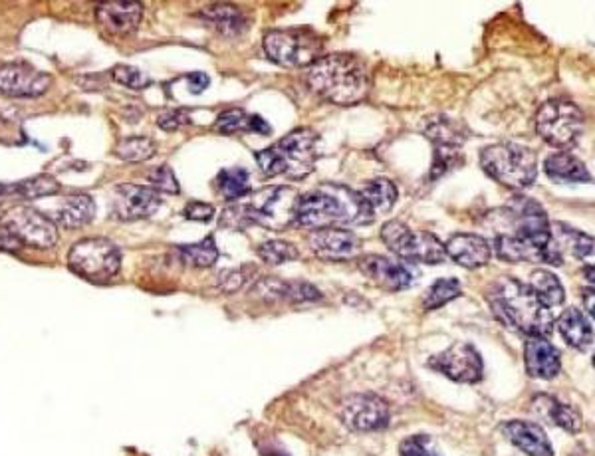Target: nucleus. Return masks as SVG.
Wrapping results in <instances>:
<instances>
[{
    "label": "nucleus",
    "instance_id": "f257e3e1",
    "mask_svg": "<svg viewBox=\"0 0 595 456\" xmlns=\"http://www.w3.org/2000/svg\"><path fill=\"white\" fill-rule=\"evenodd\" d=\"M512 232L498 234L492 250L506 262H542L562 266L564 256L552 238V227L544 207L524 195L514 197L506 207Z\"/></svg>",
    "mask_w": 595,
    "mask_h": 456
},
{
    "label": "nucleus",
    "instance_id": "f03ea898",
    "mask_svg": "<svg viewBox=\"0 0 595 456\" xmlns=\"http://www.w3.org/2000/svg\"><path fill=\"white\" fill-rule=\"evenodd\" d=\"M496 320L506 328L530 336L546 338L554 330L552 310L546 308L532 288L516 278L496 280L486 294Z\"/></svg>",
    "mask_w": 595,
    "mask_h": 456
},
{
    "label": "nucleus",
    "instance_id": "7ed1b4c3",
    "mask_svg": "<svg viewBox=\"0 0 595 456\" xmlns=\"http://www.w3.org/2000/svg\"><path fill=\"white\" fill-rule=\"evenodd\" d=\"M308 86L332 104L356 106L369 96L371 76L367 64L354 54H326L310 66Z\"/></svg>",
    "mask_w": 595,
    "mask_h": 456
},
{
    "label": "nucleus",
    "instance_id": "20e7f679",
    "mask_svg": "<svg viewBox=\"0 0 595 456\" xmlns=\"http://www.w3.org/2000/svg\"><path fill=\"white\" fill-rule=\"evenodd\" d=\"M373 215L357 191L340 185H326L298 197L294 225L302 228H330L344 223H367Z\"/></svg>",
    "mask_w": 595,
    "mask_h": 456
},
{
    "label": "nucleus",
    "instance_id": "39448f33",
    "mask_svg": "<svg viewBox=\"0 0 595 456\" xmlns=\"http://www.w3.org/2000/svg\"><path fill=\"white\" fill-rule=\"evenodd\" d=\"M300 193L290 187H266L252 191L240 199L238 205H231L223 217L221 227L246 228L260 225L272 230H284L294 225V211Z\"/></svg>",
    "mask_w": 595,
    "mask_h": 456
},
{
    "label": "nucleus",
    "instance_id": "423d86ee",
    "mask_svg": "<svg viewBox=\"0 0 595 456\" xmlns=\"http://www.w3.org/2000/svg\"><path fill=\"white\" fill-rule=\"evenodd\" d=\"M318 133L310 127H296L278 143L256 153L258 167L268 177L286 175L288 179H304L316 167Z\"/></svg>",
    "mask_w": 595,
    "mask_h": 456
},
{
    "label": "nucleus",
    "instance_id": "0eeeda50",
    "mask_svg": "<svg viewBox=\"0 0 595 456\" xmlns=\"http://www.w3.org/2000/svg\"><path fill=\"white\" fill-rule=\"evenodd\" d=\"M480 167L496 183L512 191H524L538 177V155L520 143H494L480 151Z\"/></svg>",
    "mask_w": 595,
    "mask_h": 456
},
{
    "label": "nucleus",
    "instance_id": "6e6552de",
    "mask_svg": "<svg viewBox=\"0 0 595 456\" xmlns=\"http://www.w3.org/2000/svg\"><path fill=\"white\" fill-rule=\"evenodd\" d=\"M586 127L584 112L566 98H552L536 112L538 135L556 149H568L578 143Z\"/></svg>",
    "mask_w": 595,
    "mask_h": 456
},
{
    "label": "nucleus",
    "instance_id": "1a4fd4ad",
    "mask_svg": "<svg viewBox=\"0 0 595 456\" xmlns=\"http://www.w3.org/2000/svg\"><path fill=\"white\" fill-rule=\"evenodd\" d=\"M68 266L90 282L106 284L118 274L121 254L108 238H84L70 248Z\"/></svg>",
    "mask_w": 595,
    "mask_h": 456
},
{
    "label": "nucleus",
    "instance_id": "9d476101",
    "mask_svg": "<svg viewBox=\"0 0 595 456\" xmlns=\"http://www.w3.org/2000/svg\"><path fill=\"white\" fill-rule=\"evenodd\" d=\"M381 238L385 246L399 258L423 264H441L445 254V244L427 230H411L401 221H389L381 227Z\"/></svg>",
    "mask_w": 595,
    "mask_h": 456
},
{
    "label": "nucleus",
    "instance_id": "9b49d317",
    "mask_svg": "<svg viewBox=\"0 0 595 456\" xmlns=\"http://www.w3.org/2000/svg\"><path fill=\"white\" fill-rule=\"evenodd\" d=\"M322 40L306 30H272L264 36L266 56L284 68L312 66L320 58Z\"/></svg>",
    "mask_w": 595,
    "mask_h": 456
},
{
    "label": "nucleus",
    "instance_id": "f8f14e48",
    "mask_svg": "<svg viewBox=\"0 0 595 456\" xmlns=\"http://www.w3.org/2000/svg\"><path fill=\"white\" fill-rule=\"evenodd\" d=\"M389 417V405L373 393L352 395L340 409L342 423L356 433L381 431L389 425Z\"/></svg>",
    "mask_w": 595,
    "mask_h": 456
},
{
    "label": "nucleus",
    "instance_id": "ddd939ff",
    "mask_svg": "<svg viewBox=\"0 0 595 456\" xmlns=\"http://www.w3.org/2000/svg\"><path fill=\"white\" fill-rule=\"evenodd\" d=\"M429 365L457 383H478L484 373V363L475 345L455 343L447 351L429 359Z\"/></svg>",
    "mask_w": 595,
    "mask_h": 456
},
{
    "label": "nucleus",
    "instance_id": "4468645a",
    "mask_svg": "<svg viewBox=\"0 0 595 456\" xmlns=\"http://www.w3.org/2000/svg\"><path fill=\"white\" fill-rule=\"evenodd\" d=\"M161 207L157 191L141 185L121 183L114 187L112 213L119 221H143L155 215Z\"/></svg>",
    "mask_w": 595,
    "mask_h": 456
},
{
    "label": "nucleus",
    "instance_id": "2eb2a0df",
    "mask_svg": "<svg viewBox=\"0 0 595 456\" xmlns=\"http://www.w3.org/2000/svg\"><path fill=\"white\" fill-rule=\"evenodd\" d=\"M6 225L14 230V234L20 238L22 244H30L34 248H52L58 242V228L56 225L42 215L40 211L32 209V207H20L14 209L8 219Z\"/></svg>",
    "mask_w": 595,
    "mask_h": 456
},
{
    "label": "nucleus",
    "instance_id": "dca6fc26",
    "mask_svg": "<svg viewBox=\"0 0 595 456\" xmlns=\"http://www.w3.org/2000/svg\"><path fill=\"white\" fill-rule=\"evenodd\" d=\"M50 86V76L28 64H6L0 68V94L8 98H38Z\"/></svg>",
    "mask_w": 595,
    "mask_h": 456
},
{
    "label": "nucleus",
    "instance_id": "f3484780",
    "mask_svg": "<svg viewBox=\"0 0 595 456\" xmlns=\"http://www.w3.org/2000/svg\"><path fill=\"white\" fill-rule=\"evenodd\" d=\"M308 244L312 252L322 260H350L356 258L361 242L356 234L348 228L330 227L314 230L308 236Z\"/></svg>",
    "mask_w": 595,
    "mask_h": 456
},
{
    "label": "nucleus",
    "instance_id": "a211bd4d",
    "mask_svg": "<svg viewBox=\"0 0 595 456\" xmlns=\"http://www.w3.org/2000/svg\"><path fill=\"white\" fill-rule=\"evenodd\" d=\"M359 270L363 272V276H367L371 282H375L379 288L385 290H405L411 286L413 282V272L387 256H379V254H367L359 258Z\"/></svg>",
    "mask_w": 595,
    "mask_h": 456
},
{
    "label": "nucleus",
    "instance_id": "6ab92c4d",
    "mask_svg": "<svg viewBox=\"0 0 595 456\" xmlns=\"http://www.w3.org/2000/svg\"><path fill=\"white\" fill-rule=\"evenodd\" d=\"M445 254L455 264L475 270V268L486 266L492 260L494 250H492V244L484 236L463 232V234H455L447 240Z\"/></svg>",
    "mask_w": 595,
    "mask_h": 456
},
{
    "label": "nucleus",
    "instance_id": "aec40b11",
    "mask_svg": "<svg viewBox=\"0 0 595 456\" xmlns=\"http://www.w3.org/2000/svg\"><path fill=\"white\" fill-rule=\"evenodd\" d=\"M96 18L108 34L129 36L133 34L143 18V6L139 2H102L96 6Z\"/></svg>",
    "mask_w": 595,
    "mask_h": 456
},
{
    "label": "nucleus",
    "instance_id": "412c9836",
    "mask_svg": "<svg viewBox=\"0 0 595 456\" xmlns=\"http://www.w3.org/2000/svg\"><path fill=\"white\" fill-rule=\"evenodd\" d=\"M524 363L530 377L554 379L562 369L560 351L548 338L530 336L524 342Z\"/></svg>",
    "mask_w": 595,
    "mask_h": 456
},
{
    "label": "nucleus",
    "instance_id": "4be33fe9",
    "mask_svg": "<svg viewBox=\"0 0 595 456\" xmlns=\"http://www.w3.org/2000/svg\"><path fill=\"white\" fill-rule=\"evenodd\" d=\"M504 437L528 456H554L552 443L544 429L532 421H508L502 425Z\"/></svg>",
    "mask_w": 595,
    "mask_h": 456
},
{
    "label": "nucleus",
    "instance_id": "5701e85b",
    "mask_svg": "<svg viewBox=\"0 0 595 456\" xmlns=\"http://www.w3.org/2000/svg\"><path fill=\"white\" fill-rule=\"evenodd\" d=\"M54 225L66 228H80L96 217V203L90 195H66L46 215Z\"/></svg>",
    "mask_w": 595,
    "mask_h": 456
},
{
    "label": "nucleus",
    "instance_id": "b1692460",
    "mask_svg": "<svg viewBox=\"0 0 595 456\" xmlns=\"http://www.w3.org/2000/svg\"><path fill=\"white\" fill-rule=\"evenodd\" d=\"M532 409L544 417L548 423L568 431V433H580L584 427L582 415L576 407L566 405L550 395H536L532 401Z\"/></svg>",
    "mask_w": 595,
    "mask_h": 456
},
{
    "label": "nucleus",
    "instance_id": "393cba45",
    "mask_svg": "<svg viewBox=\"0 0 595 456\" xmlns=\"http://www.w3.org/2000/svg\"><path fill=\"white\" fill-rule=\"evenodd\" d=\"M544 171L556 183H592V173L584 161L568 151L550 155L544 161Z\"/></svg>",
    "mask_w": 595,
    "mask_h": 456
},
{
    "label": "nucleus",
    "instance_id": "a878e982",
    "mask_svg": "<svg viewBox=\"0 0 595 456\" xmlns=\"http://www.w3.org/2000/svg\"><path fill=\"white\" fill-rule=\"evenodd\" d=\"M558 332L568 345L580 351H588L594 345L592 322L578 308H568L562 312L558 318Z\"/></svg>",
    "mask_w": 595,
    "mask_h": 456
},
{
    "label": "nucleus",
    "instance_id": "bb28decb",
    "mask_svg": "<svg viewBox=\"0 0 595 456\" xmlns=\"http://www.w3.org/2000/svg\"><path fill=\"white\" fill-rule=\"evenodd\" d=\"M201 20L213 26L219 34L238 36L248 28V18L233 4H211L199 12Z\"/></svg>",
    "mask_w": 595,
    "mask_h": 456
},
{
    "label": "nucleus",
    "instance_id": "cd10ccee",
    "mask_svg": "<svg viewBox=\"0 0 595 456\" xmlns=\"http://www.w3.org/2000/svg\"><path fill=\"white\" fill-rule=\"evenodd\" d=\"M357 193L373 217L375 213H389L399 199V191L395 183L385 177H375L367 181V185Z\"/></svg>",
    "mask_w": 595,
    "mask_h": 456
},
{
    "label": "nucleus",
    "instance_id": "c85d7f7f",
    "mask_svg": "<svg viewBox=\"0 0 595 456\" xmlns=\"http://www.w3.org/2000/svg\"><path fill=\"white\" fill-rule=\"evenodd\" d=\"M528 286L532 288V292L540 298V302L546 306V308H554V306H560L564 304L566 300V292H564V286L560 282V278L550 272V270H534L530 274V280H528Z\"/></svg>",
    "mask_w": 595,
    "mask_h": 456
},
{
    "label": "nucleus",
    "instance_id": "c756f323",
    "mask_svg": "<svg viewBox=\"0 0 595 456\" xmlns=\"http://www.w3.org/2000/svg\"><path fill=\"white\" fill-rule=\"evenodd\" d=\"M552 238L560 248L562 256L566 250H570L580 260H586L594 254V238L576 228L566 227L564 223L556 225V230H552Z\"/></svg>",
    "mask_w": 595,
    "mask_h": 456
},
{
    "label": "nucleus",
    "instance_id": "7c9ffc66",
    "mask_svg": "<svg viewBox=\"0 0 595 456\" xmlns=\"http://www.w3.org/2000/svg\"><path fill=\"white\" fill-rule=\"evenodd\" d=\"M177 252L185 264L195 268H211L219 260V248L213 236H207L197 244H183L177 248Z\"/></svg>",
    "mask_w": 595,
    "mask_h": 456
},
{
    "label": "nucleus",
    "instance_id": "2f4dec72",
    "mask_svg": "<svg viewBox=\"0 0 595 456\" xmlns=\"http://www.w3.org/2000/svg\"><path fill=\"white\" fill-rule=\"evenodd\" d=\"M217 187L227 201H240L252 193L248 171L242 167H231L221 171L217 177Z\"/></svg>",
    "mask_w": 595,
    "mask_h": 456
},
{
    "label": "nucleus",
    "instance_id": "473e14b6",
    "mask_svg": "<svg viewBox=\"0 0 595 456\" xmlns=\"http://www.w3.org/2000/svg\"><path fill=\"white\" fill-rule=\"evenodd\" d=\"M461 294H463V286L457 278H441L423 296V306H425V310H437V308L457 300Z\"/></svg>",
    "mask_w": 595,
    "mask_h": 456
},
{
    "label": "nucleus",
    "instance_id": "72a5a7b5",
    "mask_svg": "<svg viewBox=\"0 0 595 456\" xmlns=\"http://www.w3.org/2000/svg\"><path fill=\"white\" fill-rule=\"evenodd\" d=\"M155 143L147 137H127L116 147V155L125 163H143L155 155Z\"/></svg>",
    "mask_w": 595,
    "mask_h": 456
},
{
    "label": "nucleus",
    "instance_id": "f704fd0d",
    "mask_svg": "<svg viewBox=\"0 0 595 456\" xmlns=\"http://www.w3.org/2000/svg\"><path fill=\"white\" fill-rule=\"evenodd\" d=\"M258 256L272 266L292 262L298 258V248L286 240H266L258 246Z\"/></svg>",
    "mask_w": 595,
    "mask_h": 456
},
{
    "label": "nucleus",
    "instance_id": "c9c22d12",
    "mask_svg": "<svg viewBox=\"0 0 595 456\" xmlns=\"http://www.w3.org/2000/svg\"><path fill=\"white\" fill-rule=\"evenodd\" d=\"M147 181L151 183L153 191L167 193V195H179V183L169 165H159L147 173Z\"/></svg>",
    "mask_w": 595,
    "mask_h": 456
},
{
    "label": "nucleus",
    "instance_id": "e433bc0d",
    "mask_svg": "<svg viewBox=\"0 0 595 456\" xmlns=\"http://www.w3.org/2000/svg\"><path fill=\"white\" fill-rule=\"evenodd\" d=\"M250 117L252 115L242 112V110H229L217 117L215 129L223 135H233L238 131H250Z\"/></svg>",
    "mask_w": 595,
    "mask_h": 456
},
{
    "label": "nucleus",
    "instance_id": "4c0bfd02",
    "mask_svg": "<svg viewBox=\"0 0 595 456\" xmlns=\"http://www.w3.org/2000/svg\"><path fill=\"white\" fill-rule=\"evenodd\" d=\"M399 456H441L429 435H413L399 447Z\"/></svg>",
    "mask_w": 595,
    "mask_h": 456
},
{
    "label": "nucleus",
    "instance_id": "58836bf2",
    "mask_svg": "<svg viewBox=\"0 0 595 456\" xmlns=\"http://www.w3.org/2000/svg\"><path fill=\"white\" fill-rule=\"evenodd\" d=\"M112 78L121 86H127L131 90H143L151 84V80L139 68L125 66V64H119L112 70Z\"/></svg>",
    "mask_w": 595,
    "mask_h": 456
},
{
    "label": "nucleus",
    "instance_id": "ea45409f",
    "mask_svg": "<svg viewBox=\"0 0 595 456\" xmlns=\"http://www.w3.org/2000/svg\"><path fill=\"white\" fill-rule=\"evenodd\" d=\"M191 123V115L187 110H175V112H165V114L159 117V125L165 129V131H175V129H181L183 125H189Z\"/></svg>",
    "mask_w": 595,
    "mask_h": 456
},
{
    "label": "nucleus",
    "instance_id": "a19ab883",
    "mask_svg": "<svg viewBox=\"0 0 595 456\" xmlns=\"http://www.w3.org/2000/svg\"><path fill=\"white\" fill-rule=\"evenodd\" d=\"M185 217L191 221H199V223H209L215 217V207L207 205V203H189L185 207Z\"/></svg>",
    "mask_w": 595,
    "mask_h": 456
},
{
    "label": "nucleus",
    "instance_id": "79ce46f5",
    "mask_svg": "<svg viewBox=\"0 0 595 456\" xmlns=\"http://www.w3.org/2000/svg\"><path fill=\"white\" fill-rule=\"evenodd\" d=\"M22 248L20 238L14 234V230L8 227L6 223L0 225V250H8V252H18Z\"/></svg>",
    "mask_w": 595,
    "mask_h": 456
},
{
    "label": "nucleus",
    "instance_id": "37998d69",
    "mask_svg": "<svg viewBox=\"0 0 595 456\" xmlns=\"http://www.w3.org/2000/svg\"><path fill=\"white\" fill-rule=\"evenodd\" d=\"M246 282V276L244 272L240 270H227L223 276H221V290L225 292H237Z\"/></svg>",
    "mask_w": 595,
    "mask_h": 456
},
{
    "label": "nucleus",
    "instance_id": "c03bdc74",
    "mask_svg": "<svg viewBox=\"0 0 595 456\" xmlns=\"http://www.w3.org/2000/svg\"><path fill=\"white\" fill-rule=\"evenodd\" d=\"M209 84H211V80H209V76L203 74V72H195V74L189 76V90H191L193 94H201V92H205V90L209 88Z\"/></svg>",
    "mask_w": 595,
    "mask_h": 456
},
{
    "label": "nucleus",
    "instance_id": "a18cd8bd",
    "mask_svg": "<svg viewBox=\"0 0 595 456\" xmlns=\"http://www.w3.org/2000/svg\"><path fill=\"white\" fill-rule=\"evenodd\" d=\"M584 302H586V308H588V314H590V320H592L594 318V288L584 292Z\"/></svg>",
    "mask_w": 595,
    "mask_h": 456
},
{
    "label": "nucleus",
    "instance_id": "49530a36",
    "mask_svg": "<svg viewBox=\"0 0 595 456\" xmlns=\"http://www.w3.org/2000/svg\"><path fill=\"white\" fill-rule=\"evenodd\" d=\"M0 219H2V207H0Z\"/></svg>",
    "mask_w": 595,
    "mask_h": 456
}]
</instances>
